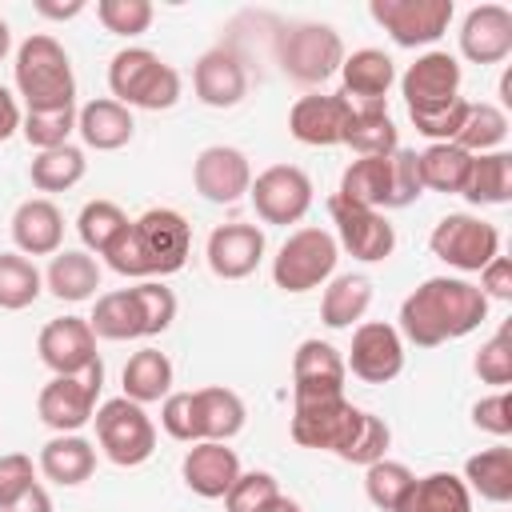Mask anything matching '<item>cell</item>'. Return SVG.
Returning a JSON list of instances; mask_svg holds the SVG:
<instances>
[{"label": "cell", "instance_id": "d6986e66", "mask_svg": "<svg viewBox=\"0 0 512 512\" xmlns=\"http://www.w3.org/2000/svg\"><path fill=\"white\" fill-rule=\"evenodd\" d=\"M348 96H328V92H308L292 104L288 112V132L308 144V148H332L344 144V124H348Z\"/></svg>", "mask_w": 512, "mask_h": 512}, {"label": "cell", "instance_id": "603a6c76", "mask_svg": "<svg viewBox=\"0 0 512 512\" xmlns=\"http://www.w3.org/2000/svg\"><path fill=\"white\" fill-rule=\"evenodd\" d=\"M180 476L184 484L200 496V500H224V492L236 484L240 476V456L236 448L220 444V440H196L188 452H184V464H180Z\"/></svg>", "mask_w": 512, "mask_h": 512}, {"label": "cell", "instance_id": "ba28073f", "mask_svg": "<svg viewBox=\"0 0 512 512\" xmlns=\"http://www.w3.org/2000/svg\"><path fill=\"white\" fill-rule=\"evenodd\" d=\"M104 388V360L88 364L84 372L72 376H52L40 396H36V416L60 436V432H80L96 416V400Z\"/></svg>", "mask_w": 512, "mask_h": 512}, {"label": "cell", "instance_id": "3957f363", "mask_svg": "<svg viewBox=\"0 0 512 512\" xmlns=\"http://www.w3.org/2000/svg\"><path fill=\"white\" fill-rule=\"evenodd\" d=\"M16 92L24 96L28 112H52V108H76V76L64 44L48 32L28 36L16 48L12 64Z\"/></svg>", "mask_w": 512, "mask_h": 512}, {"label": "cell", "instance_id": "b9f144b4", "mask_svg": "<svg viewBox=\"0 0 512 512\" xmlns=\"http://www.w3.org/2000/svg\"><path fill=\"white\" fill-rule=\"evenodd\" d=\"M412 480H416L412 468L400 464V460H388V456L364 468V492H368V500H372L380 512H396L400 500L408 496Z\"/></svg>", "mask_w": 512, "mask_h": 512}, {"label": "cell", "instance_id": "f6af8a7d", "mask_svg": "<svg viewBox=\"0 0 512 512\" xmlns=\"http://www.w3.org/2000/svg\"><path fill=\"white\" fill-rule=\"evenodd\" d=\"M72 132H76V108L24 112V120H20V136H24L32 148H40V152L68 144V136H72Z\"/></svg>", "mask_w": 512, "mask_h": 512}, {"label": "cell", "instance_id": "be15d7a7", "mask_svg": "<svg viewBox=\"0 0 512 512\" xmlns=\"http://www.w3.org/2000/svg\"><path fill=\"white\" fill-rule=\"evenodd\" d=\"M500 104H512V72L500 76Z\"/></svg>", "mask_w": 512, "mask_h": 512}, {"label": "cell", "instance_id": "db71d44e", "mask_svg": "<svg viewBox=\"0 0 512 512\" xmlns=\"http://www.w3.org/2000/svg\"><path fill=\"white\" fill-rule=\"evenodd\" d=\"M160 424L172 440L196 444V412H192V392H168L160 404Z\"/></svg>", "mask_w": 512, "mask_h": 512}, {"label": "cell", "instance_id": "4dcf8cb0", "mask_svg": "<svg viewBox=\"0 0 512 512\" xmlns=\"http://www.w3.org/2000/svg\"><path fill=\"white\" fill-rule=\"evenodd\" d=\"M396 512H472V492L452 472L416 476Z\"/></svg>", "mask_w": 512, "mask_h": 512}, {"label": "cell", "instance_id": "60d3db41", "mask_svg": "<svg viewBox=\"0 0 512 512\" xmlns=\"http://www.w3.org/2000/svg\"><path fill=\"white\" fill-rule=\"evenodd\" d=\"M40 292H44L40 268L20 252H0V308L20 312V308L36 304Z\"/></svg>", "mask_w": 512, "mask_h": 512}, {"label": "cell", "instance_id": "7dc6e473", "mask_svg": "<svg viewBox=\"0 0 512 512\" xmlns=\"http://www.w3.org/2000/svg\"><path fill=\"white\" fill-rule=\"evenodd\" d=\"M388 208H408L424 196V180H420V156L412 148H396L388 156Z\"/></svg>", "mask_w": 512, "mask_h": 512}, {"label": "cell", "instance_id": "8fae6325", "mask_svg": "<svg viewBox=\"0 0 512 512\" xmlns=\"http://www.w3.org/2000/svg\"><path fill=\"white\" fill-rule=\"evenodd\" d=\"M248 196L264 224H296L312 208V180L296 164H272L252 180Z\"/></svg>", "mask_w": 512, "mask_h": 512}, {"label": "cell", "instance_id": "277c9868", "mask_svg": "<svg viewBox=\"0 0 512 512\" xmlns=\"http://www.w3.org/2000/svg\"><path fill=\"white\" fill-rule=\"evenodd\" d=\"M108 88L112 100L124 108L164 112L180 100V72L164 64L152 48H124L108 64Z\"/></svg>", "mask_w": 512, "mask_h": 512}, {"label": "cell", "instance_id": "f35d334b", "mask_svg": "<svg viewBox=\"0 0 512 512\" xmlns=\"http://www.w3.org/2000/svg\"><path fill=\"white\" fill-rule=\"evenodd\" d=\"M508 140V116L496 104H468L460 128H456V148H464L468 156H484V152H500V144Z\"/></svg>", "mask_w": 512, "mask_h": 512}, {"label": "cell", "instance_id": "e575fe53", "mask_svg": "<svg viewBox=\"0 0 512 512\" xmlns=\"http://www.w3.org/2000/svg\"><path fill=\"white\" fill-rule=\"evenodd\" d=\"M460 196L468 204H476V208L508 204L512 200V156L508 152L472 156V172H468V184H464Z\"/></svg>", "mask_w": 512, "mask_h": 512}, {"label": "cell", "instance_id": "9a60e30c", "mask_svg": "<svg viewBox=\"0 0 512 512\" xmlns=\"http://www.w3.org/2000/svg\"><path fill=\"white\" fill-rule=\"evenodd\" d=\"M344 356L328 340H304L292 356V404H316L344 396Z\"/></svg>", "mask_w": 512, "mask_h": 512}, {"label": "cell", "instance_id": "d590c367", "mask_svg": "<svg viewBox=\"0 0 512 512\" xmlns=\"http://www.w3.org/2000/svg\"><path fill=\"white\" fill-rule=\"evenodd\" d=\"M388 176H392V168H388V156H360V160H352L348 168H344V176H340V200H348V204H360V208H388Z\"/></svg>", "mask_w": 512, "mask_h": 512}, {"label": "cell", "instance_id": "94428289", "mask_svg": "<svg viewBox=\"0 0 512 512\" xmlns=\"http://www.w3.org/2000/svg\"><path fill=\"white\" fill-rule=\"evenodd\" d=\"M268 512H304V508H300V504H296L292 496H280V500H276V504H272Z\"/></svg>", "mask_w": 512, "mask_h": 512}, {"label": "cell", "instance_id": "7402d4cb", "mask_svg": "<svg viewBox=\"0 0 512 512\" xmlns=\"http://www.w3.org/2000/svg\"><path fill=\"white\" fill-rule=\"evenodd\" d=\"M512 52V12L504 4H476L460 24V56L472 64H500Z\"/></svg>", "mask_w": 512, "mask_h": 512}, {"label": "cell", "instance_id": "5b68a950", "mask_svg": "<svg viewBox=\"0 0 512 512\" xmlns=\"http://www.w3.org/2000/svg\"><path fill=\"white\" fill-rule=\"evenodd\" d=\"M344 40L332 24H320V20H300V24H288L276 32V64L284 68L288 80L304 84V88H316L324 80H332L344 64Z\"/></svg>", "mask_w": 512, "mask_h": 512}, {"label": "cell", "instance_id": "11a10c76", "mask_svg": "<svg viewBox=\"0 0 512 512\" xmlns=\"http://www.w3.org/2000/svg\"><path fill=\"white\" fill-rule=\"evenodd\" d=\"M472 424H476L480 432H492V436L504 440V436L512 432V396L500 388V392L476 400V404H472Z\"/></svg>", "mask_w": 512, "mask_h": 512}, {"label": "cell", "instance_id": "e0dca14e", "mask_svg": "<svg viewBox=\"0 0 512 512\" xmlns=\"http://www.w3.org/2000/svg\"><path fill=\"white\" fill-rule=\"evenodd\" d=\"M192 184H196V192H200L204 200H212V204H236V200H244L248 188H252V164H248V156H244L240 148H232V144H212V148H204V152L196 156V164H192Z\"/></svg>", "mask_w": 512, "mask_h": 512}, {"label": "cell", "instance_id": "ffe728a7", "mask_svg": "<svg viewBox=\"0 0 512 512\" xmlns=\"http://www.w3.org/2000/svg\"><path fill=\"white\" fill-rule=\"evenodd\" d=\"M196 100L208 108H236L248 96V68L232 48H208L192 68Z\"/></svg>", "mask_w": 512, "mask_h": 512}, {"label": "cell", "instance_id": "f1b7e54d", "mask_svg": "<svg viewBox=\"0 0 512 512\" xmlns=\"http://www.w3.org/2000/svg\"><path fill=\"white\" fill-rule=\"evenodd\" d=\"M344 144L360 156H392L400 148V132L384 104H352L344 124Z\"/></svg>", "mask_w": 512, "mask_h": 512}, {"label": "cell", "instance_id": "30bf717a", "mask_svg": "<svg viewBox=\"0 0 512 512\" xmlns=\"http://www.w3.org/2000/svg\"><path fill=\"white\" fill-rule=\"evenodd\" d=\"M452 0H372L368 16L392 36L400 48H428L452 24Z\"/></svg>", "mask_w": 512, "mask_h": 512}, {"label": "cell", "instance_id": "681fc988", "mask_svg": "<svg viewBox=\"0 0 512 512\" xmlns=\"http://www.w3.org/2000/svg\"><path fill=\"white\" fill-rule=\"evenodd\" d=\"M96 16H100V24H104L112 36H128V40H132V36L148 32L156 8H152L148 0H100V4H96Z\"/></svg>", "mask_w": 512, "mask_h": 512}, {"label": "cell", "instance_id": "ee69618b", "mask_svg": "<svg viewBox=\"0 0 512 512\" xmlns=\"http://www.w3.org/2000/svg\"><path fill=\"white\" fill-rule=\"evenodd\" d=\"M280 496L284 492L272 472H240L236 484L224 492V512H268Z\"/></svg>", "mask_w": 512, "mask_h": 512}, {"label": "cell", "instance_id": "83f0119b", "mask_svg": "<svg viewBox=\"0 0 512 512\" xmlns=\"http://www.w3.org/2000/svg\"><path fill=\"white\" fill-rule=\"evenodd\" d=\"M192 412H196V440H220L228 444L244 428V400L232 388H196L192 392Z\"/></svg>", "mask_w": 512, "mask_h": 512}, {"label": "cell", "instance_id": "4fadbf2b", "mask_svg": "<svg viewBox=\"0 0 512 512\" xmlns=\"http://www.w3.org/2000/svg\"><path fill=\"white\" fill-rule=\"evenodd\" d=\"M328 212H332V224H336V248H344L348 256H356L364 264H376V260L392 256L396 228L376 208H360V204H348V200L332 196Z\"/></svg>", "mask_w": 512, "mask_h": 512}, {"label": "cell", "instance_id": "8992f818", "mask_svg": "<svg viewBox=\"0 0 512 512\" xmlns=\"http://www.w3.org/2000/svg\"><path fill=\"white\" fill-rule=\"evenodd\" d=\"M336 260H340V248H336V236L324 232V228H296L280 252L272 256V280L280 292H312V288H324L336 272Z\"/></svg>", "mask_w": 512, "mask_h": 512}, {"label": "cell", "instance_id": "52a82bcc", "mask_svg": "<svg viewBox=\"0 0 512 512\" xmlns=\"http://www.w3.org/2000/svg\"><path fill=\"white\" fill-rule=\"evenodd\" d=\"M92 420H96V440L112 464L136 468L156 452V424L148 420L144 404L128 396H112L96 408Z\"/></svg>", "mask_w": 512, "mask_h": 512}, {"label": "cell", "instance_id": "cb8c5ba5", "mask_svg": "<svg viewBox=\"0 0 512 512\" xmlns=\"http://www.w3.org/2000/svg\"><path fill=\"white\" fill-rule=\"evenodd\" d=\"M12 240L20 256H56L64 244V212L44 196L24 200L12 212Z\"/></svg>", "mask_w": 512, "mask_h": 512}, {"label": "cell", "instance_id": "ab89813d", "mask_svg": "<svg viewBox=\"0 0 512 512\" xmlns=\"http://www.w3.org/2000/svg\"><path fill=\"white\" fill-rule=\"evenodd\" d=\"M88 172V160L76 144H60V148H48V152H36L28 176L40 192H68L72 184H80Z\"/></svg>", "mask_w": 512, "mask_h": 512}, {"label": "cell", "instance_id": "9f6ffc18", "mask_svg": "<svg viewBox=\"0 0 512 512\" xmlns=\"http://www.w3.org/2000/svg\"><path fill=\"white\" fill-rule=\"evenodd\" d=\"M484 300H512V260L508 256H496L480 268V284Z\"/></svg>", "mask_w": 512, "mask_h": 512}, {"label": "cell", "instance_id": "74e56055", "mask_svg": "<svg viewBox=\"0 0 512 512\" xmlns=\"http://www.w3.org/2000/svg\"><path fill=\"white\" fill-rule=\"evenodd\" d=\"M420 156V180L424 188L432 192H448V196H460L464 184H468V172H472V156L456 144H428Z\"/></svg>", "mask_w": 512, "mask_h": 512}, {"label": "cell", "instance_id": "7bdbcfd3", "mask_svg": "<svg viewBox=\"0 0 512 512\" xmlns=\"http://www.w3.org/2000/svg\"><path fill=\"white\" fill-rule=\"evenodd\" d=\"M124 228H128V216L112 200H88L80 208V216H76V232H80V240H84L88 252H104Z\"/></svg>", "mask_w": 512, "mask_h": 512}, {"label": "cell", "instance_id": "4316f807", "mask_svg": "<svg viewBox=\"0 0 512 512\" xmlns=\"http://www.w3.org/2000/svg\"><path fill=\"white\" fill-rule=\"evenodd\" d=\"M36 468H40L52 484L76 488V484H84V480L96 472V444L84 440L80 432H60V436H52V440L40 448Z\"/></svg>", "mask_w": 512, "mask_h": 512}, {"label": "cell", "instance_id": "7a4b0ae2", "mask_svg": "<svg viewBox=\"0 0 512 512\" xmlns=\"http://www.w3.org/2000/svg\"><path fill=\"white\" fill-rule=\"evenodd\" d=\"M100 256L120 276H172L192 256V228L176 208H148L140 220H128V228Z\"/></svg>", "mask_w": 512, "mask_h": 512}, {"label": "cell", "instance_id": "9c48e42d", "mask_svg": "<svg viewBox=\"0 0 512 512\" xmlns=\"http://www.w3.org/2000/svg\"><path fill=\"white\" fill-rule=\"evenodd\" d=\"M428 248L448 268L480 272L488 260L500 256V232H496V224H488L472 212H448L444 220H436V228L428 236Z\"/></svg>", "mask_w": 512, "mask_h": 512}, {"label": "cell", "instance_id": "6da1fadb", "mask_svg": "<svg viewBox=\"0 0 512 512\" xmlns=\"http://www.w3.org/2000/svg\"><path fill=\"white\" fill-rule=\"evenodd\" d=\"M484 316H488V300L476 284L460 276H432L404 296L396 332L400 340H412L416 348H436V344L476 332Z\"/></svg>", "mask_w": 512, "mask_h": 512}, {"label": "cell", "instance_id": "f5cc1de1", "mask_svg": "<svg viewBox=\"0 0 512 512\" xmlns=\"http://www.w3.org/2000/svg\"><path fill=\"white\" fill-rule=\"evenodd\" d=\"M32 484H36V464H32V456H24V452L0 456V508L16 504Z\"/></svg>", "mask_w": 512, "mask_h": 512}, {"label": "cell", "instance_id": "91938a15", "mask_svg": "<svg viewBox=\"0 0 512 512\" xmlns=\"http://www.w3.org/2000/svg\"><path fill=\"white\" fill-rule=\"evenodd\" d=\"M36 12L48 20H72L84 12V0H68V4H52V0H36Z\"/></svg>", "mask_w": 512, "mask_h": 512}, {"label": "cell", "instance_id": "6125c7cd", "mask_svg": "<svg viewBox=\"0 0 512 512\" xmlns=\"http://www.w3.org/2000/svg\"><path fill=\"white\" fill-rule=\"evenodd\" d=\"M8 48H12V32H8V20L0 16V60L8 56Z\"/></svg>", "mask_w": 512, "mask_h": 512}, {"label": "cell", "instance_id": "816d5d0a", "mask_svg": "<svg viewBox=\"0 0 512 512\" xmlns=\"http://www.w3.org/2000/svg\"><path fill=\"white\" fill-rule=\"evenodd\" d=\"M472 368H476V376H480L484 384H496V388L512 384V340H508V324H504L488 344H480Z\"/></svg>", "mask_w": 512, "mask_h": 512}, {"label": "cell", "instance_id": "680465c9", "mask_svg": "<svg viewBox=\"0 0 512 512\" xmlns=\"http://www.w3.org/2000/svg\"><path fill=\"white\" fill-rule=\"evenodd\" d=\"M0 512H52V496H48L40 484H32L16 504H8V508H0Z\"/></svg>", "mask_w": 512, "mask_h": 512}, {"label": "cell", "instance_id": "44dd1931", "mask_svg": "<svg viewBox=\"0 0 512 512\" xmlns=\"http://www.w3.org/2000/svg\"><path fill=\"white\" fill-rule=\"evenodd\" d=\"M208 268L220 280H244L264 260V232L256 224H220L204 244Z\"/></svg>", "mask_w": 512, "mask_h": 512}, {"label": "cell", "instance_id": "d6a6232c", "mask_svg": "<svg viewBox=\"0 0 512 512\" xmlns=\"http://www.w3.org/2000/svg\"><path fill=\"white\" fill-rule=\"evenodd\" d=\"M372 304V280L360 276V272H344V276H332L324 296H320V320L328 328H352Z\"/></svg>", "mask_w": 512, "mask_h": 512}, {"label": "cell", "instance_id": "d4e9b609", "mask_svg": "<svg viewBox=\"0 0 512 512\" xmlns=\"http://www.w3.org/2000/svg\"><path fill=\"white\" fill-rule=\"evenodd\" d=\"M340 80L352 104H384L388 88L396 84V64L384 48H356L352 56H344L340 64Z\"/></svg>", "mask_w": 512, "mask_h": 512}, {"label": "cell", "instance_id": "6f0895ef", "mask_svg": "<svg viewBox=\"0 0 512 512\" xmlns=\"http://www.w3.org/2000/svg\"><path fill=\"white\" fill-rule=\"evenodd\" d=\"M20 120H24V112H20V104H16V96L0 84V144L12 136V132H20Z\"/></svg>", "mask_w": 512, "mask_h": 512}, {"label": "cell", "instance_id": "f546056e", "mask_svg": "<svg viewBox=\"0 0 512 512\" xmlns=\"http://www.w3.org/2000/svg\"><path fill=\"white\" fill-rule=\"evenodd\" d=\"M44 284L56 300H68V304H80V300H92L96 288H100V264L88 256V252H76V248H64L52 256L48 272H44Z\"/></svg>", "mask_w": 512, "mask_h": 512}, {"label": "cell", "instance_id": "2e32d148", "mask_svg": "<svg viewBox=\"0 0 512 512\" xmlns=\"http://www.w3.org/2000/svg\"><path fill=\"white\" fill-rule=\"evenodd\" d=\"M36 352L44 360V368H52V376H72L84 372L88 364H96V332L84 316H56L40 328L36 336Z\"/></svg>", "mask_w": 512, "mask_h": 512}, {"label": "cell", "instance_id": "484cf974", "mask_svg": "<svg viewBox=\"0 0 512 512\" xmlns=\"http://www.w3.org/2000/svg\"><path fill=\"white\" fill-rule=\"evenodd\" d=\"M76 132L88 148L96 152H116L132 140L136 132V120H132V108L116 104L112 96H100V100H88L80 112H76Z\"/></svg>", "mask_w": 512, "mask_h": 512}, {"label": "cell", "instance_id": "f907efd6", "mask_svg": "<svg viewBox=\"0 0 512 512\" xmlns=\"http://www.w3.org/2000/svg\"><path fill=\"white\" fill-rule=\"evenodd\" d=\"M464 112H468V100L456 96V100H448V104L420 108V112H408V116H412L416 132L428 136L432 144H452V140H456V128H460V120H464Z\"/></svg>", "mask_w": 512, "mask_h": 512}, {"label": "cell", "instance_id": "c3c4849f", "mask_svg": "<svg viewBox=\"0 0 512 512\" xmlns=\"http://www.w3.org/2000/svg\"><path fill=\"white\" fill-rule=\"evenodd\" d=\"M132 292H136V304H140L144 336H160V332H168L172 320H176V292L164 288L160 280H140Z\"/></svg>", "mask_w": 512, "mask_h": 512}, {"label": "cell", "instance_id": "5bb4252c", "mask_svg": "<svg viewBox=\"0 0 512 512\" xmlns=\"http://www.w3.org/2000/svg\"><path fill=\"white\" fill-rule=\"evenodd\" d=\"M344 368H352V376H360L364 384H388L404 372V340L392 324L384 320H364L352 332V348Z\"/></svg>", "mask_w": 512, "mask_h": 512}, {"label": "cell", "instance_id": "7c38bea8", "mask_svg": "<svg viewBox=\"0 0 512 512\" xmlns=\"http://www.w3.org/2000/svg\"><path fill=\"white\" fill-rule=\"evenodd\" d=\"M356 404H348L344 396L336 400H316V404H292V440L300 448H316V452H344L356 424H360Z\"/></svg>", "mask_w": 512, "mask_h": 512}, {"label": "cell", "instance_id": "1f68e13d", "mask_svg": "<svg viewBox=\"0 0 512 512\" xmlns=\"http://www.w3.org/2000/svg\"><path fill=\"white\" fill-rule=\"evenodd\" d=\"M124 396L136 400V404H156L172 392V360L160 352V348H140L128 356L124 372Z\"/></svg>", "mask_w": 512, "mask_h": 512}, {"label": "cell", "instance_id": "bcb514c9", "mask_svg": "<svg viewBox=\"0 0 512 512\" xmlns=\"http://www.w3.org/2000/svg\"><path fill=\"white\" fill-rule=\"evenodd\" d=\"M388 444H392L388 424H384L380 416H372V412H360V424H356V432H352L348 448L340 452V460H344V464H360V468H368V464L384 460Z\"/></svg>", "mask_w": 512, "mask_h": 512}, {"label": "cell", "instance_id": "836d02e7", "mask_svg": "<svg viewBox=\"0 0 512 512\" xmlns=\"http://www.w3.org/2000/svg\"><path fill=\"white\" fill-rule=\"evenodd\" d=\"M460 480L468 484V492H480L492 504H508L512 500V448L496 444V448L468 456Z\"/></svg>", "mask_w": 512, "mask_h": 512}, {"label": "cell", "instance_id": "ac0fdd59", "mask_svg": "<svg viewBox=\"0 0 512 512\" xmlns=\"http://www.w3.org/2000/svg\"><path fill=\"white\" fill-rule=\"evenodd\" d=\"M400 92H404V104L408 112H420V108H436V104H448L460 96V60L452 52H420L408 72L400 76Z\"/></svg>", "mask_w": 512, "mask_h": 512}, {"label": "cell", "instance_id": "8d00e7d4", "mask_svg": "<svg viewBox=\"0 0 512 512\" xmlns=\"http://www.w3.org/2000/svg\"><path fill=\"white\" fill-rule=\"evenodd\" d=\"M92 332L100 340H136L144 336V320H140V304H136V292L132 288H116V292H104L88 316Z\"/></svg>", "mask_w": 512, "mask_h": 512}]
</instances>
